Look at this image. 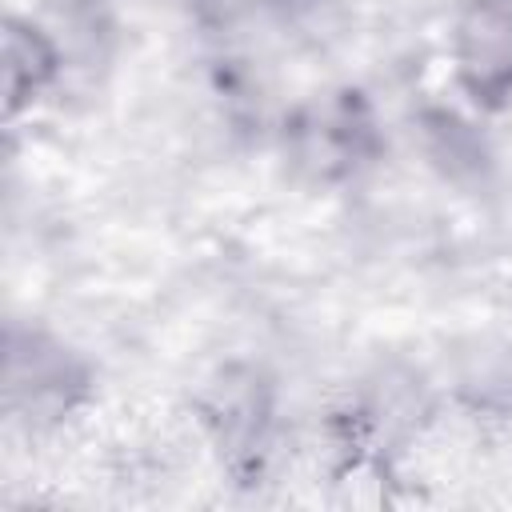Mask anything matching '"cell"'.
Returning <instances> with one entry per match:
<instances>
[{
	"label": "cell",
	"instance_id": "obj_1",
	"mask_svg": "<svg viewBox=\"0 0 512 512\" xmlns=\"http://www.w3.org/2000/svg\"><path fill=\"white\" fill-rule=\"evenodd\" d=\"M456 72L480 104L512 92V0H472L456 28Z\"/></svg>",
	"mask_w": 512,
	"mask_h": 512
}]
</instances>
